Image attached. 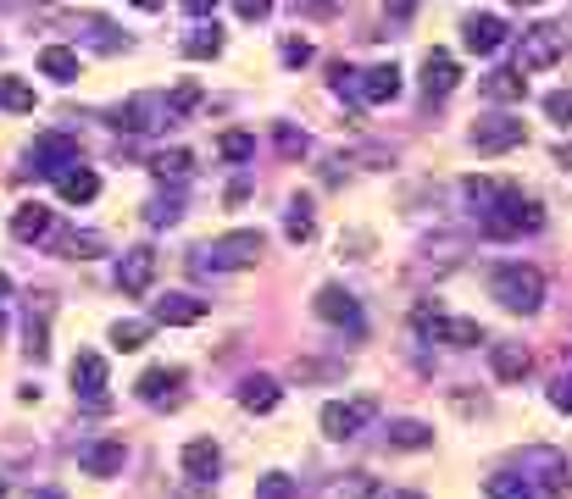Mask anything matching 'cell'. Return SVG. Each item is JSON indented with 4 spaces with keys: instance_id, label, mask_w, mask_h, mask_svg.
Returning <instances> with one entry per match:
<instances>
[{
    "instance_id": "6da1fadb",
    "label": "cell",
    "mask_w": 572,
    "mask_h": 499,
    "mask_svg": "<svg viewBox=\"0 0 572 499\" xmlns=\"http://www.w3.org/2000/svg\"><path fill=\"white\" fill-rule=\"evenodd\" d=\"M539 228H545L539 200H529L517 183H506L495 194V206L479 212V233H490V239H522V233H539Z\"/></svg>"
},
{
    "instance_id": "7a4b0ae2",
    "label": "cell",
    "mask_w": 572,
    "mask_h": 499,
    "mask_svg": "<svg viewBox=\"0 0 572 499\" xmlns=\"http://www.w3.org/2000/svg\"><path fill=\"white\" fill-rule=\"evenodd\" d=\"M490 294L500 299L506 311H517V317H534V311L545 306V278H539V267L506 261V267H495V272H490Z\"/></svg>"
},
{
    "instance_id": "3957f363",
    "label": "cell",
    "mask_w": 572,
    "mask_h": 499,
    "mask_svg": "<svg viewBox=\"0 0 572 499\" xmlns=\"http://www.w3.org/2000/svg\"><path fill=\"white\" fill-rule=\"evenodd\" d=\"M262 250H267V233L262 228H233V233H223V239H212L206 250H201V261H195V272H245V267H256L262 261Z\"/></svg>"
},
{
    "instance_id": "277c9868",
    "label": "cell",
    "mask_w": 572,
    "mask_h": 499,
    "mask_svg": "<svg viewBox=\"0 0 572 499\" xmlns=\"http://www.w3.org/2000/svg\"><path fill=\"white\" fill-rule=\"evenodd\" d=\"M567 44L572 34L561 23H534V28H522V44H517V73H545L567 56Z\"/></svg>"
},
{
    "instance_id": "5b68a950",
    "label": "cell",
    "mask_w": 572,
    "mask_h": 499,
    "mask_svg": "<svg viewBox=\"0 0 572 499\" xmlns=\"http://www.w3.org/2000/svg\"><path fill=\"white\" fill-rule=\"evenodd\" d=\"M411 328H417L422 338H434V344H456V349L484 344V328H479V322H467V317H445V311H428V306H417V311H411Z\"/></svg>"
},
{
    "instance_id": "8992f818",
    "label": "cell",
    "mask_w": 572,
    "mask_h": 499,
    "mask_svg": "<svg viewBox=\"0 0 572 499\" xmlns=\"http://www.w3.org/2000/svg\"><path fill=\"white\" fill-rule=\"evenodd\" d=\"M517 472L522 477H529V488L539 494H556V488H567V456H561V449H550V444H529V449H522V456H517Z\"/></svg>"
},
{
    "instance_id": "52a82bcc",
    "label": "cell",
    "mask_w": 572,
    "mask_h": 499,
    "mask_svg": "<svg viewBox=\"0 0 572 499\" xmlns=\"http://www.w3.org/2000/svg\"><path fill=\"white\" fill-rule=\"evenodd\" d=\"M112 123L128 128V133H151V128L178 123V112H173V100H167V94H134V100H123V106L112 112Z\"/></svg>"
},
{
    "instance_id": "ba28073f",
    "label": "cell",
    "mask_w": 572,
    "mask_h": 499,
    "mask_svg": "<svg viewBox=\"0 0 572 499\" xmlns=\"http://www.w3.org/2000/svg\"><path fill=\"white\" fill-rule=\"evenodd\" d=\"M372 417H378L372 399H328L317 422H322V433H328V438H340V444H345V438H356Z\"/></svg>"
},
{
    "instance_id": "9c48e42d",
    "label": "cell",
    "mask_w": 572,
    "mask_h": 499,
    "mask_svg": "<svg viewBox=\"0 0 572 499\" xmlns=\"http://www.w3.org/2000/svg\"><path fill=\"white\" fill-rule=\"evenodd\" d=\"M151 283H156V250H151V244L123 250V261H117V289H123L128 299H145Z\"/></svg>"
},
{
    "instance_id": "30bf717a",
    "label": "cell",
    "mask_w": 572,
    "mask_h": 499,
    "mask_svg": "<svg viewBox=\"0 0 572 499\" xmlns=\"http://www.w3.org/2000/svg\"><path fill=\"white\" fill-rule=\"evenodd\" d=\"M73 394L84 399V406H106V356L78 349L73 356Z\"/></svg>"
},
{
    "instance_id": "8fae6325",
    "label": "cell",
    "mask_w": 572,
    "mask_h": 499,
    "mask_svg": "<svg viewBox=\"0 0 572 499\" xmlns=\"http://www.w3.org/2000/svg\"><path fill=\"white\" fill-rule=\"evenodd\" d=\"M522 139V123L517 117H484L479 128H472V150H479V156H506V150H517Z\"/></svg>"
},
{
    "instance_id": "7c38bea8",
    "label": "cell",
    "mask_w": 572,
    "mask_h": 499,
    "mask_svg": "<svg viewBox=\"0 0 572 499\" xmlns=\"http://www.w3.org/2000/svg\"><path fill=\"white\" fill-rule=\"evenodd\" d=\"M317 317L333 322V328L361 333V299H356L351 289H340V283H328V289H317Z\"/></svg>"
},
{
    "instance_id": "4fadbf2b",
    "label": "cell",
    "mask_w": 572,
    "mask_h": 499,
    "mask_svg": "<svg viewBox=\"0 0 572 499\" xmlns=\"http://www.w3.org/2000/svg\"><path fill=\"white\" fill-rule=\"evenodd\" d=\"M73 162H78V139H73V133H39V139H34V172L56 178V172L73 167Z\"/></svg>"
},
{
    "instance_id": "5bb4252c",
    "label": "cell",
    "mask_w": 572,
    "mask_h": 499,
    "mask_svg": "<svg viewBox=\"0 0 572 499\" xmlns=\"http://www.w3.org/2000/svg\"><path fill=\"white\" fill-rule=\"evenodd\" d=\"M123 461H128L123 438H89V444H78V466H84L89 477H117Z\"/></svg>"
},
{
    "instance_id": "9a60e30c",
    "label": "cell",
    "mask_w": 572,
    "mask_h": 499,
    "mask_svg": "<svg viewBox=\"0 0 572 499\" xmlns=\"http://www.w3.org/2000/svg\"><path fill=\"white\" fill-rule=\"evenodd\" d=\"M367 106H390V100L401 94V67L395 62H378V67H367V73H356V84H351Z\"/></svg>"
},
{
    "instance_id": "2e32d148",
    "label": "cell",
    "mask_w": 572,
    "mask_h": 499,
    "mask_svg": "<svg viewBox=\"0 0 572 499\" xmlns=\"http://www.w3.org/2000/svg\"><path fill=\"white\" fill-rule=\"evenodd\" d=\"M456 84H461V67H456L450 50H428V56H422V89H428V100L456 94Z\"/></svg>"
},
{
    "instance_id": "e0dca14e",
    "label": "cell",
    "mask_w": 572,
    "mask_h": 499,
    "mask_svg": "<svg viewBox=\"0 0 572 499\" xmlns=\"http://www.w3.org/2000/svg\"><path fill=\"white\" fill-rule=\"evenodd\" d=\"M461 44L472 50V56H495V50L506 44V23H500V17H490V12L467 17V23H461Z\"/></svg>"
},
{
    "instance_id": "ac0fdd59",
    "label": "cell",
    "mask_w": 572,
    "mask_h": 499,
    "mask_svg": "<svg viewBox=\"0 0 572 499\" xmlns=\"http://www.w3.org/2000/svg\"><path fill=\"white\" fill-rule=\"evenodd\" d=\"M217 472H223V449L212 438H189L183 444V477L189 483H217Z\"/></svg>"
},
{
    "instance_id": "d6986e66",
    "label": "cell",
    "mask_w": 572,
    "mask_h": 499,
    "mask_svg": "<svg viewBox=\"0 0 572 499\" xmlns=\"http://www.w3.org/2000/svg\"><path fill=\"white\" fill-rule=\"evenodd\" d=\"M151 317H156L162 328H189V322L206 317V299H195V294H162Z\"/></svg>"
},
{
    "instance_id": "ffe728a7",
    "label": "cell",
    "mask_w": 572,
    "mask_h": 499,
    "mask_svg": "<svg viewBox=\"0 0 572 499\" xmlns=\"http://www.w3.org/2000/svg\"><path fill=\"white\" fill-rule=\"evenodd\" d=\"M51 228H56V217H51V206H39V200H23L12 212V239H23V244H39Z\"/></svg>"
},
{
    "instance_id": "44dd1931",
    "label": "cell",
    "mask_w": 572,
    "mask_h": 499,
    "mask_svg": "<svg viewBox=\"0 0 572 499\" xmlns=\"http://www.w3.org/2000/svg\"><path fill=\"white\" fill-rule=\"evenodd\" d=\"M56 194L67 200V206H89V200L101 194V178H94L84 162H73V167H62V172H56Z\"/></svg>"
},
{
    "instance_id": "7402d4cb",
    "label": "cell",
    "mask_w": 572,
    "mask_h": 499,
    "mask_svg": "<svg viewBox=\"0 0 572 499\" xmlns=\"http://www.w3.org/2000/svg\"><path fill=\"white\" fill-rule=\"evenodd\" d=\"M490 367H495L500 383H522V378H529V367H534V356L522 344H490Z\"/></svg>"
},
{
    "instance_id": "603a6c76",
    "label": "cell",
    "mask_w": 572,
    "mask_h": 499,
    "mask_svg": "<svg viewBox=\"0 0 572 499\" xmlns=\"http://www.w3.org/2000/svg\"><path fill=\"white\" fill-rule=\"evenodd\" d=\"M278 399H283V388H278V378H267V372H256V378H245V383H240V406H245V411H256V417L278 411Z\"/></svg>"
},
{
    "instance_id": "cb8c5ba5",
    "label": "cell",
    "mask_w": 572,
    "mask_h": 499,
    "mask_svg": "<svg viewBox=\"0 0 572 499\" xmlns=\"http://www.w3.org/2000/svg\"><path fill=\"white\" fill-rule=\"evenodd\" d=\"M178 383H183V372H178V367H151L145 378L134 383V394L145 399V406H162V399H173V388H178Z\"/></svg>"
},
{
    "instance_id": "d4e9b609",
    "label": "cell",
    "mask_w": 572,
    "mask_h": 499,
    "mask_svg": "<svg viewBox=\"0 0 572 499\" xmlns=\"http://www.w3.org/2000/svg\"><path fill=\"white\" fill-rule=\"evenodd\" d=\"M39 73L56 78V84H73L78 78V50L73 44H45L39 50Z\"/></svg>"
},
{
    "instance_id": "484cf974",
    "label": "cell",
    "mask_w": 572,
    "mask_h": 499,
    "mask_svg": "<svg viewBox=\"0 0 572 499\" xmlns=\"http://www.w3.org/2000/svg\"><path fill=\"white\" fill-rule=\"evenodd\" d=\"M183 56H189V62H212V56H223V34H217V23L189 28V34H183Z\"/></svg>"
},
{
    "instance_id": "4316f807",
    "label": "cell",
    "mask_w": 572,
    "mask_h": 499,
    "mask_svg": "<svg viewBox=\"0 0 572 499\" xmlns=\"http://www.w3.org/2000/svg\"><path fill=\"white\" fill-rule=\"evenodd\" d=\"M372 494H378V483L367 472H345V477H333L317 499H372Z\"/></svg>"
},
{
    "instance_id": "83f0119b",
    "label": "cell",
    "mask_w": 572,
    "mask_h": 499,
    "mask_svg": "<svg viewBox=\"0 0 572 499\" xmlns=\"http://www.w3.org/2000/svg\"><path fill=\"white\" fill-rule=\"evenodd\" d=\"M484 94L490 100H522V94H529V78H522L517 67H500V73L484 78Z\"/></svg>"
},
{
    "instance_id": "f1b7e54d",
    "label": "cell",
    "mask_w": 572,
    "mask_h": 499,
    "mask_svg": "<svg viewBox=\"0 0 572 499\" xmlns=\"http://www.w3.org/2000/svg\"><path fill=\"white\" fill-rule=\"evenodd\" d=\"M484 494H490V499H534V488H529V477H522V472H495V477H484Z\"/></svg>"
},
{
    "instance_id": "f546056e",
    "label": "cell",
    "mask_w": 572,
    "mask_h": 499,
    "mask_svg": "<svg viewBox=\"0 0 572 499\" xmlns=\"http://www.w3.org/2000/svg\"><path fill=\"white\" fill-rule=\"evenodd\" d=\"M390 444L395 449H428V444H434V427H428V422H390Z\"/></svg>"
},
{
    "instance_id": "4dcf8cb0",
    "label": "cell",
    "mask_w": 572,
    "mask_h": 499,
    "mask_svg": "<svg viewBox=\"0 0 572 499\" xmlns=\"http://www.w3.org/2000/svg\"><path fill=\"white\" fill-rule=\"evenodd\" d=\"M500 189H506V178H467V183H461V194H467V206H472V217H479V212H490Z\"/></svg>"
},
{
    "instance_id": "1f68e13d",
    "label": "cell",
    "mask_w": 572,
    "mask_h": 499,
    "mask_svg": "<svg viewBox=\"0 0 572 499\" xmlns=\"http://www.w3.org/2000/svg\"><path fill=\"white\" fill-rule=\"evenodd\" d=\"M0 106L7 112H17V117H28L39 100H34V84H23V78H0Z\"/></svg>"
},
{
    "instance_id": "d6a6232c",
    "label": "cell",
    "mask_w": 572,
    "mask_h": 499,
    "mask_svg": "<svg viewBox=\"0 0 572 499\" xmlns=\"http://www.w3.org/2000/svg\"><path fill=\"white\" fill-rule=\"evenodd\" d=\"M312 200H290V217H283V239H290V244H306L312 239Z\"/></svg>"
},
{
    "instance_id": "836d02e7",
    "label": "cell",
    "mask_w": 572,
    "mask_h": 499,
    "mask_svg": "<svg viewBox=\"0 0 572 499\" xmlns=\"http://www.w3.org/2000/svg\"><path fill=\"white\" fill-rule=\"evenodd\" d=\"M217 156H223V162H251V156H256V139L233 128V133H223V139H217Z\"/></svg>"
},
{
    "instance_id": "e575fe53",
    "label": "cell",
    "mask_w": 572,
    "mask_h": 499,
    "mask_svg": "<svg viewBox=\"0 0 572 499\" xmlns=\"http://www.w3.org/2000/svg\"><path fill=\"white\" fill-rule=\"evenodd\" d=\"M189 167H195V156H189V150H162V156L151 162L156 178H189Z\"/></svg>"
},
{
    "instance_id": "d590c367",
    "label": "cell",
    "mask_w": 572,
    "mask_h": 499,
    "mask_svg": "<svg viewBox=\"0 0 572 499\" xmlns=\"http://www.w3.org/2000/svg\"><path fill=\"white\" fill-rule=\"evenodd\" d=\"M145 338H151V322H117L112 328V344L117 349H145Z\"/></svg>"
},
{
    "instance_id": "8d00e7d4",
    "label": "cell",
    "mask_w": 572,
    "mask_h": 499,
    "mask_svg": "<svg viewBox=\"0 0 572 499\" xmlns=\"http://www.w3.org/2000/svg\"><path fill=\"white\" fill-rule=\"evenodd\" d=\"M256 499H295V477H283V472H267L256 483Z\"/></svg>"
},
{
    "instance_id": "74e56055",
    "label": "cell",
    "mask_w": 572,
    "mask_h": 499,
    "mask_svg": "<svg viewBox=\"0 0 572 499\" xmlns=\"http://www.w3.org/2000/svg\"><path fill=\"white\" fill-rule=\"evenodd\" d=\"M278 56H283V67H306V62H312V44H306L301 34H283Z\"/></svg>"
},
{
    "instance_id": "f35d334b",
    "label": "cell",
    "mask_w": 572,
    "mask_h": 499,
    "mask_svg": "<svg viewBox=\"0 0 572 499\" xmlns=\"http://www.w3.org/2000/svg\"><path fill=\"white\" fill-rule=\"evenodd\" d=\"M45 239H51L56 250H67V256H78V250H101V239H94V233H45Z\"/></svg>"
},
{
    "instance_id": "ab89813d",
    "label": "cell",
    "mask_w": 572,
    "mask_h": 499,
    "mask_svg": "<svg viewBox=\"0 0 572 499\" xmlns=\"http://www.w3.org/2000/svg\"><path fill=\"white\" fill-rule=\"evenodd\" d=\"M545 112H550V123L572 128V89H550V94H545Z\"/></svg>"
},
{
    "instance_id": "60d3db41",
    "label": "cell",
    "mask_w": 572,
    "mask_h": 499,
    "mask_svg": "<svg viewBox=\"0 0 572 499\" xmlns=\"http://www.w3.org/2000/svg\"><path fill=\"white\" fill-rule=\"evenodd\" d=\"M278 150L283 156H306V133H295L290 123H278Z\"/></svg>"
},
{
    "instance_id": "b9f144b4",
    "label": "cell",
    "mask_w": 572,
    "mask_h": 499,
    "mask_svg": "<svg viewBox=\"0 0 572 499\" xmlns=\"http://www.w3.org/2000/svg\"><path fill=\"white\" fill-rule=\"evenodd\" d=\"M183 212H178V194H167V200H151V222L156 228H167V222H178Z\"/></svg>"
},
{
    "instance_id": "7bdbcfd3",
    "label": "cell",
    "mask_w": 572,
    "mask_h": 499,
    "mask_svg": "<svg viewBox=\"0 0 572 499\" xmlns=\"http://www.w3.org/2000/svg\"><path fill=\"white\" fill-rule=\"evenodd\" d=\"M550 406H556V411H567V417H572V372H561V378H556V383H550Z\"/></svg>"
},
{
    "instance_id": "ee69618b",
    "label": "cell",
    "mask_w": 572,
    "mask_h": 499,
    "mask_svg": "<svg viewBox=\"0 0 572 499\" xmlns=\"http://www.w3.org/2000/svg\"><path fill=\"white\" fill-rule=\"evenodd\" d=\"M233 12L245 23H262V17H272V0H233Z\"/></svg>"
},
{
    "instance_id": "f6af8a7d",
    "label": "cell",
    "mask_w": 572,
    "mask_h": 499,
    "mask_svg": "<svg viewBox=\"0 0 572 499\" xmlns=\"http://www.w3.org/2000/svg\"><path fill=\"white\" fill-rule=\"evenodd\" d=\"M384 12H390L395 23H406V17L417 12V0H384Z\"/></svg>"
},
{
    "instance_id": "bcb514c9",
    "label": "cell",
    "mask_w": 572,
    "mask_h": 499,
    "mask_svg": "<svg viewBox=\"0 0 572 499\" xmlns=\"http://www.w3.org/2000/svg\"><path fill=\"white\" fill-rule=\"evenodd\" d=\"M183 12H189V17H212L217 0H183Z\"/></svg>"
},
{
    "instance_id": "7dc6e473",
    "label": "cell",
    "mask_w": 572,
    "mask_h": 499,
    "mask_svg": "<svg viewBox=\"0 0 572 499\" xmlns=\"http://www.w3.org/2000/svg\"><path fill=\"white\" fill-rule=\"evenodd\" d=\"M134 7H139V12H162V0H134Z\"/></svg>"
},
{
    "instance_id": "c3c4849f",
    "label": "cell",
    "mask_w": 572,
    "mask_h": 499,
    "mask_svg": "<svg viewBox=\"0 0 572 499\" xmlns=\"http://www.w3.org/2000/svg\"><path fill=\"white\" fill-rule=\"evenodd\" d=\"M28 499H62L56 488H39V494H28Z\"/></svg>"
},
{
    "instance_id": "681fc988",
    "label": "cell",
    "mask_w": 572,
    "mask_h": 499,
    "mask_svg": "<svg viewBox=\"0 0 572 499\" xmlns=\"http://www.w3.org/2000/svg\"><path fill=\"white\" fill-rule=\"evenodd\" d=\"M7 289H12V283H7V272H0V299H7Z\"/></svg>"
},
{
    "instance_id": "f907efd6",
    "label": "cell",
    "mask_w": 572,
    "mask_h": 499,
    "mask_svg": "<svg viewBox=\"0 0 572 499\" xmlns=\"http://www.w3.org/2000/svg\"><path fill=\"white\" fill-rule=\"evenodd\" d=\"M390 499H422V494H390Z\"/></svg>"
},
{
    "instance_id": "816d5d0a",
    "label": "cell",
    "mask_w": 572,
    "mask_h": 499,
    "mask_svg": "<svg viewBox=\"0 0 572 499\" xmlns=\"http://www.w3.org/2000/svg\"><path fill=\"white\" fill-rule=\"evenodd\" d=\"M517 7H539V0H517Z\"/></svg>"
},
{
    "instance_id": "f5cc1de1",
    "label": "cell",
    "mask_w": 572,
    "mask_h": 499,
    "mask_svg": "<svg viewBox=\"0 0 572 499\" xmlns=\"http://www.w3.org/2000/svg\"><path fill=\"white\" fill-rule=\"evenodd\" d=\"M0 499H7V483H0Z\"/></svg>"
},
{
    "instance_id": "db71d44e",
    "label": "cell",
    "mask_w": 572,
    "mask_h": 499,
    "mask_svg": "<svg viewBox=\"0 0 572 499\" xmlns=\"http://www.w3.org/2000/svg\"><path fill=\"white\" fill-rule=\"evenodd\" d=\"M0 333H7V322H0Z\"/></svg>"
}]
</instances>
